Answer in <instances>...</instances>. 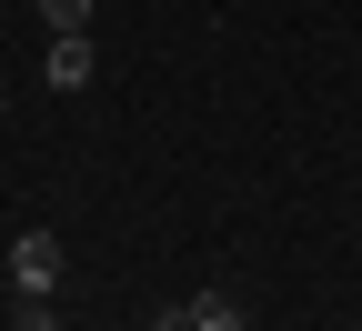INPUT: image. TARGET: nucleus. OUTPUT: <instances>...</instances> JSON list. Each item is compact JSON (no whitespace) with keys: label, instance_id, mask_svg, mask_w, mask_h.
<instances>
[{"label":"nucleus","instance_id":"f257e3e1","mask_svg":"<svg viewBox=\"0 0 362 331\" xmlns=\"http://www.w3.org/2000/svg\"><path fill=\"white\" fill-rule=\"evenodd\" d=\"M11 281H21V301H51L61 291V231H21L11 241Z\"/></svg>","mask_w":362,"mask_h":331},{"label":"nucleus","instance_id":"f03ea898","mask_svg":"<svg viewBox=\"0 0 362 331\" xmlns=\"http://www.w3.org/2000/svg\"><path fill=\"white\" fill-rule=\"evenodd\" d=\"M40 80H51V90H90V80H101V51H90V30H51V51H40Z\"/></svg>","mask_w":362,"mask_h":331},{"label":"nucleus","instance_id":"7ed1b4c3","mask_svg":"<svg viewBox=\"0 0 362 331\" xmlns=\"http://www.w3.org/2000/svg\"><path fill=\"white\" fill-rule=\"evenodd\" d=\"M161 331H242V301L232 291H192V301H171Z\"/></svg>","mask_w":362,"mask_h":331},{"label":"nucleus","instance_id":"20e7f679","mask_svg":"<svg viewBox=\"0 0 362 331\" xmlns=\"http://www.w3.org/2000/svg\"><path fill=\"white\" fill-rule=\"evenodd\" d=\"M30 11H40V30H90L101 0H30Z\"/></svg>","mask_w":362,"mask_h":331}]
</instances>
